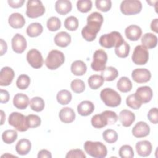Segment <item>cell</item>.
I'll return each mask as SVG.
<instances>
[{
  "label": "cell",
  "mask_w": 158,
  "mask_h": 158,
  "mask_svg": "<svg viewBox=\"0 0 158 158\" xmlns=\"http://www.w3.org/2000/svg\"><path fill=\"white\" fill-rule=\"evenodd\" d=\"M31 142L28 139L25 138L20 139L15 146L16 152L21 156H25L28 154V152L31 150Z\"/></svg>",
  "instance_id": "cell-27"
},
{
  "label": "cell",
  "mask_w": 158,
  "mask_h": 158,
  "mask_svg": "<svg viewBox=\"0 0 158 158\" xmlns=\"http://www.w3.org/2000/svg\"><path fill=\"white\" fill-rule=\"evenodd\" d=\"M136 151L141 157H148L152 152V144L147 140L138 141L136 144Z\"/></svg>",
  "instance_id": "cell-19"
},
{
  "label": "cell",
  "mask_w": 158,
  "mask_h": 158,
  "mask_svg": "<svg viewBox=\"0 0 158 158\" xmlns=\"http://www.w3.org/2000/svg\"><path fill=\"white\" fill-rule=\"evenodd\" d=\"M17 138V133L14 130H5L2 134V141L7 144L13 143Z\"/></svg>",
  "instance_id": "cell-37"
},
{
  "label": "cell",
  "mask_w": 158,
  "mask_h": 158,
  "mask_svg": "<svg viewBox=\"0 0 158 158\" xmlns=\"http://www.w3.org/2000/svg\"><path fill=\"white\" fill-rule=\"evenodd\" d=\"M86 155L81 149H74L70 150L66 154V158H86Z\"/></svg>",
  "instance_id": "cell-48"
},
{
  "label": "cell",
  "mask_w": 158,
  "mask_h": 158,
  "mask_svg": "<svg viewBox=\"0 0 158 158\" xmlns=\"http://www.w3.org/2000/svg\"><path fill=\"white\" fill-rule=\"evenodd\" d=\"M118 153L119 156L122 158H132L134 156V151L132 147L128 144L122 146Z\"/></svg>",
  "instance_id": "cell-45"
},
{
  "label": "cell",
  "mask_w": 158,
  "mask_h": 158,
  "mask_svg": "<svg viewBox=\"0 0 158 158\" xmlns=\"http://www.w3.org/2000/svg\"><path fill=\"white\" fill-rule=\"evenodd\" d=\"M64 27L69 31H75L78 27V20L75 16H69L64 21Z\"/></svg>",
  "instance_id": "cell-41"
},
{
  "label": "cell",
  "mask_w": 158,
  "mask_h": 158,
  "mask_svg": "<svg viewBox=\"0 0 158 158\" xmlns=\"http://www.w3.org/2000/svg\"><path fill=\"white\" fill-rule=\"evenodd\" d=\"M15 76L13 69L9 67H4L0 71V85L1 86H9L11 84Z\"/></svg>",
  "instance_id": "cell-17"
},
{
  "label": "cell",
  "mask_w": 158,
  "mask_h": 158,
  "mask_svg": "<svg viewBox=\"0 0 158 158\" xmlns=\"http://www.w3.org/2000/svg\"><path fill=\"white\" fill-rule=\"evenodd\" d=\"M118 118L122 126L128 127H130L135 122V115L129 110L123 109L120 111Z\"/></svg>",
  "instance_id": "cell-20"
},
{
  "label": "cell",
  "mask_w": 158,
  "mask_h": 158,
  "mask_svg": "<svg viewBox=\"0 0 158 158\" xmlns=\"http://www.w3.org/2000/svg\"><path fill=\"white\" fill-rule=\"evenodd\" d=\"M142 45L147 49H152L157 46V37L151 33H146L141 38Z\"/></svg>",
  "instance_id": "cell-28"
},
{
  "label": "cell",
  "mask_w": 158,
  "mask_h": 158,
  "mask_svg": "<svg viewBox=\"0 0 158 158\" xmlns=\"http://www.w3.org/2000/svg\"><path fill=\"white\" fill-rule=\"evenodd\" d=\"M118 89L122 93H127L132 89L133 85L131 80L127 77H122L117 83Z\"/></svg>",
  "instance_id": "cell-32"
},
{
  "label": "cell",
  "mask_w": 158,
  "mask_h": 158,
  "mask_svg": "<svg viewBox=\"0 0 158 158\" xmlns=\"http://www.w3.org/2000/svg\"><path fill=\"white\" fill-rule=\"evenodd\" d=\"M38 158H51V153L46 149H41L38 152Z\"/></svg>",
  "instance_id": "cell-52"
},
{
  "label": "cell",
  "mask_w": 158,
  "mask_h": 158,
  "mask_svg": "<svg viewBox=\"0 0 158 158\" xmlns=\"http://www.w3.org/2000/svg\"><path fill=\"white\" fill-rule=\"evenodd\" d=\"M83 147L86 152L94 158H104L107 154L106 146L101 142L86 141Z\"/></svg>",
  "instance_id": "cell-3"
},
{
  "label": "cell",
  "mask_w": 158,
  "mask_h": 158,
  "mask_svg": "<svg viewBox=\"0 0 158 158\" xmlns=\"http://www.w3.org/2000/svg\"><path fill=\"white\" fill-rule=\"evenodd\" d=\"M7 2L10 7H11L12 8L17 9V8L21 7L23 6V3L25 2V1L24 0H15V1L8 0Z\"/></svg>",
  "instance_id": "cell-51"
},
{
  "label": "cell",
  "mask_w": 158,
  "mask_h": 158,
  "mask_svg": "<svg viewBox=\"0 0 158 158\" xmlns=\"http://www.w3.org/2000/svg\"><path fill=\"white\" fill-rule=\"evenodd\" d=\"M8 122L10 125L20 132L26 131L29 128L26 116L17 112H13L9 115Z\"/></svg>",
  "instance_id": "cell-7"
},
{
  "label": "cell",
  "mask_w": 158,
  "mask_h": 158,
  "mask_svg": "<svg viewBox=\"0 0 158 158\" xmlns=\"http://www.w3.org/2000/svg\"><path fill=\"white\" fill-rule=\"evenodd\" d=\"M28 64L34 69H40L43 65V58L41 52L36 49L29 50L27 54Z\"/></svg>",
  "instance_id": "cell-12"
},
{
  "label": "cell",
  "mask_w": 158,
  "mask_h": 158,
  "mask_svg": "<svg viewBox=\"0 0 158 158\" xmlns=\"http://www.w3.org/2000/svg\"><path fill=\"white\" fill-rule=\"evenodd\" d=\"M131 77L136 83H144L150 80L151 78V73L147 69L139 68L132 71Z\"/></svg>",
  "instance_id": "cell-13"
},
{
  "label": "cell",
  "mask_w": 158,
  "mask_h": 158,
  "mask_svg": "<svg viewBox=\"0 0 158 158\" xmlns=\"http://www.w3.org/2000/svg\"><path fill=\"white\" fill-rule=\"evenodd\" d=\"M29 104V98L25 94L17 93L13 98V104L17 109L20 110L25 109Z\"/></svg>",
  "instance_id": "cell-22"
},
{
  "label": "cell",
  "mask_w": 158,
  "mask_h": 158,
  "mask_svg": "<svg viewBox=\"0 0 158 158\" xmlns=\"http://www.w3.org/2000/svg\"><path fill=\"white\" fill-rule=\"evenodd\" d=\"M131 132L135 138H144L149 135L150 133V127L146 122L140 121L136 123L133 127Z\"/></svg>",
  "instance_id": "cell-16"
},
{
  "label": "cell",
  "mask_w": 158,
  "mask_h": 158,
  "mask_svg": "<svg viewBox=\"0 0 158 158\" xmlns=\"http://www.w3.org/2000/svg\"><path fill=\"white\" fill-rule=\"evenodd\" d=\"M9 25L13 28L18 29L22 28L25 24V20L23 16L18 12L12 13L8 19Z\"/></svg>",
  "instance_id": "cell-21"
},
{
  "label": "cell",
  "mask_w": 158,
  "mask_h": 158,
  "mask_svg": "<svg viewBox=\"0 0 158 158\" xmlns=\"http://www.w3.org/2000/svg\"><path fill=\"white\" fill-rule=\"evenodd\" d=\"M71 42V36L66 31H60L57 33L54 37L55 44L59 47L65 48Z\"/></svg>",
  "instance_id": "cell-24"
},
{
  "label": "cell",
  "mask_w": 158,
  "mask_h": 158,
  "mask_svg": "<svg viewBox=\"0 0 158 158\" xmlns=\"http://www.w3.org/2000/svg\"><path fill=\"white\" fill-rule=\"evenodd\" d=\"M47 28L51 31H56L58 30L61 27L60 20L55 16L51 17L46 23Z\"/></svg>",
  "instance_id": "cell-42"
},
{
  "label": "cell",
  "mask_w": 158,
  "mask_h": 158,
  "mask_svg": "<svg viewBox=\"0 0 158 158\" xmlns=\"http://www.w3.org/2000/svg\"><path fill=\"white\" fill-rule=\"evenodd\" d=\"M9 92L3 89H0V102L3 104V103H6L9 101Z\"/></svg>",
  "instance_id": "cell-50"
},
{
  "label": "cell",
  "mask_w": 158,
  "mask_h": 158,
  "mask_svg": "<svg viewBox=\"0 0 158 158\" xmlns=\"http://www.w3.org/2000/svg\"><path fill=\"white\" fill-rule=\"evenodd\" d=\"M126 104L127 106L135 110L139 109L142 105V103L136 96L135 93L130 94L127 97Z\"/></svg>",
  "instance_id": "cell-40"
},
{
  "label": "cell",
  "mask_w": 158,
  "mask_h": 158,
  "mask_svg": "<svg viewBox=\"0 0 158 158\" xmlns=\"http://www.w3.org/2000/svg\"><path fill=\"white\" fill-rule=\"evenodd\" d=\"M124 40L118 31H114L110 33L104 34L99 38V44L105 48H112L120 45Z\"/></svg>",
  "instance_id": "cell-5"
},
{
  "label": "cell",
  "mask_w": 158,
  "mask_h": 158,
  "mask_svg": "<svg viewBox=\"0 0 158 158\" xmlns=\"http://www.w3.org/2000/svg\"><path fill=\"white\" fill-rule=\"evenodd\" d=\"M1 125H3V123H4V120H5V118H6V115H5V114L4 113V111L3 110H1Z\"/></svg>",
  "instance_id": "cell-55"
},
{
  "label": "cell",
  "mask_w": 158,
  "mask_h": 158,
  "mask_svg": "<svg viewBox=\"0 0 158 158\" xmlns=\"http://www.w3.org/2000/svg\"><path fill=\"white\" fill-rule=\"evenodd\" d=\"M70 70L74 75L81 76L86 73L87 67L83 61L78 60L72 62L70 67Z\"/></svg>",
  "instance_id": "cell-29"
},
{
  "label": "cell",
  "mask_w": 158,
  "mask_h": 158,
  "mask_svg": "<svg viewBox=\"0 0 158 158\" xmlns=\"http://www.w3.org/2000/svg\"><path fill=\"white\" fill-rule=\"evenodd\" d=\"M59 117L61 122L64 123H70L75 119V113L72 108L66 107L59 111Z\"/></svg>",
  "instance_id": "cell-23"
},
{
  "label": "cell",
  "mask_w": 158,
  "mask_h": 158,
  "mask_svg": "<svg viewBox=\"0 0 158 158\" xmlns=\"http://www.w3.org/2000/svg\"><path fill=\"white\" fill-rule=\"evenodd\" d=\"M100 98L104 104L110 107L118 106L121 103L120 95L110 88H106L100 93Z\"/></svg>",
  "instance_id": "cell-4"
},
{
  "label": "cell",
  "mask_w": 158,
  "mask_h": 158,
  "mask_svg": "<svg viewBox=\"0 0 158 158\" xmlns=\"http://www.w3.org/2000/svg\"><path fill=\"white\" fill-rule=\"evenodd\" d=\"M45 7L41 1L29 0L27 2L26 15L31 19L38 18L44 14Z\"/></svg>",
  "instance_id": "cell-9"
},
{
  "label": "cell",
  "mask_w": 158,
  "mask_h": 158,
  "mask_svg": "<svg viewBox=\"0 0 158 158\" xmlns=\"http://www.w3.org/2000/svg\"><path fill=\"white\" fill-rule=\"evenodd\" d=\"M30 106L33 111L39 112L44 109L45 104L43 98L41 97L36 96L31 99L30 101Z\"/></svg>",
  "instance_id": "cell-35"
},
{
  "label": "cell",
  "mask_w": 158,
  "mask_h": 158,
  "mask_svg": "<svg viewBox=\"0 0 158 158\" xmlns=\"http://www.w3.org/2000/svg\"><path fill=\"white\" fill-rule=\"evenodd\" d=\"M0 46H1L0 55L2 56L7 52V43L3 39H0Z\"/></svg>",
  "instance_id": "cell-53"
},
{
  "label": "cell",
  "mask_w": 158,
  "mask_h": 158,
  "mask_svg": "<svg viewBox=\"0 0 158 158\" xmlns=\"http://www.w3.org/2000/svg\"><path fill=\"white\" fill-rule=\"evenodd\" d=\"M102 138L107 143L112 144L117 141L118 134L114 130L107 129L102 133Z\"/></svg>",
  "instance_id": "cell-38"
},
{
  "label": "cell",
  "mask_w": 158,
  "mask_h": 158,
  "mask_svg": "<svg viewBox=\"0 0 158 158\" xmlns=\"http://www.w3.org/2000/svg\"><path fill=\"white\" fill-rule=\"evenodd\" d=\"M135 95L142 104H145L151 101L153 96V92L151 87L143 86L137 88Z\"/></svg>",
  "instance_id": "cell-15"
},
{
  "label": "cell",
  "mask_w": 158,
  "mask_h": 158,
  "mask_svg": "<svg viewBox=\"0 0 158 158\" xmlns=\"http://www.w3.org/2000/svg\"><path fill=\"white\" fill-rule=\"evenodd\" d=\"M125 34L127 39L132 41H136L141 38L142 30L136 25H130L125 28Z\"/></svg>",
  "instance_id": "cell-18"
},
{
  "label": "cell",
  "mask_w": 158,
  "mask_h": 158,
  "mask_svg": "<svg viewBox=\"0 0 158 158\" xmlns=\"http://www.w3.org/2000/svg\"><path fill=\"white\" fill-rule=\"evenodd\" d=\"M11 44L12 50L17 54H21L23 52L27 46L26 39L23 35L19 33H16L13 36Z\"/></svg>",
  "instance_id": "cell-14"
},
{
  "label": "cell",
  "mask_w": 158,
  "mask_h": 158,
  "mask_svg": "<svg viewBox=\"0 0 158 158\" xmlns=\"http://www.w3.org/2000/svg\"><path fill=\"white\" fill-rule=\"evenodd\" d=\"M107 61V53L102 49H98L93 54L91 67L94 71H102L106 68Z\"/></svg>",
  "instance_id": "cell-10"
},
{
  "label": "cell",
  "mask_w": 158,
  "mask_h": 158,
  "mask_svg": "<svg viewBox=\"0 0 158 158\" xmlns=\"http://www.w3.org/2000/svg\"><path fill=\"white\" fill-rule=\"evenodd\" d=\"M103 23L102 14L98 12L90 14L87 17V24L81 30V35L84 40L87 41H94Z\"/></svg>",
  "instance_id": "cell-1"
},
{
  "label": "cell",
  "mask_w": 158,
  "mask_h": 158,
  "mask_svg": "<svg viewBox=\"0 0 158 158\" xmlns=\"http://www.w3.org/2000/svg\"><path fill=\"white\" fill-rule=\"evenodd\" d=\"M96 8L103 12H108L112 7V1L110 0H96L95 1Z\"/></svg>",
  "instance_id": "cell-46"
},
{
  "label": "cell",
  "mask_w": 158,
  "mask_h": 158,
  "mask_svg": "<svg viewBox=\"0 0 158 158\" xmlns=\"http://www.w3.org/2000/svg\"><path fill=\"white\" fill-rule=\"evenodd\" d=\"M26 117L28 128H34L39 127L41 125V120L38 115L35 114H30L26 116Z\"/></svg>",
  "instance_id": "cell-47"
},
{
  "label": "cell",
  "mask_w": 158,
  "mask_h": 158,
  "mask_svg": "<svg viewBox=\"0 0 158 158\" xmlns=\"http://www.w3.org/2000/svg\"><path fill=\"white\" fill-rule=\"evenodd\" d=\"M120 9L124 15H135L141 11L142 4L138 0H124L120 4Z\"/></svg>",
  "instance_id": "cell-8"
},
{
  "label": "cell",
  "mask_w": 158,
  "mask_h": 158,
  "mask_svg": "<svg viewBox=\"0 0 158 158\" xmlns=\"http://www.w3.org/2000/svg\"><path fill=\"white\" fill-rule=\"evenodd\" d=\"M92 6L91 0H79L77 2V9L82 13H86L91 10Z\"/></svg>",
  "instance_id": "cell-44"
},
{
  "label": "cell",
  "mask_w": 158,
  "mask_h": 158,
  "mask_svg": "<svg viewBox=\"0 0 158 158\" xmlns=\"http://www.w3.org/2000/svg\"><path fill=\"white\" fill-rule=\"evenodd\" d=\"M72 8V3L69 0H58L55 3V9L60 15H66Z\"/></svg>",
  "instance_id": "cell-26"
},
{
  "label": "cell",
  "mask_w": 158,
  "mask_h": 158,
  "mask_svg": "<svg viewBox=\"0 0 158 158\" xmlns=\"http://www.w3.org/2000/svg\"><path fill=\"white\" fill-rule=\"evenodd\" d=\"M65 62V56L60 51L51 50L45 60V65L49 70H56L60 67Z\"/></svg>",
  "instance_id": "cell-6"
},
{
  "label": "cell",
  "mask_w": 158,
  "mask_h": 158,
  "mask_svg": "<svg viewBox=\"0 0 158 158\" xmlns=\"http://www.w3.org/2000/svg\"><path fill=\"white\" fill-rule=\"evenodd\" d=\"M151 29L155 33H158V19H155L152 20L151 23Z\"/></svg>",
  "instance_id": "cell-54"
},
{
  "label": "cell",
  "mask_w": 158,
  "mask_h": 158,
  "mask_svg": "<svg viewBox=\"0 0 158 158\" xmlns=\"http://www.w3.org/2000/svg\"><path fill=\"white\" fill-rule=\"evenodd\" d=\"M101 74L105 81H111L117 78L118 76V72L116 68L109 66L102 70Z\"/></svg>",
  "instance_id": "cell-30"
},
{
  "label": "cell",
  "mask_w": 158,
  "mask_h": 158,
  "mask_svg": "<svg viewBox=\"0 0 158 158\" xmlns=\"http://www.w3.org/2000/svg\"><path fill=\"white\" fill-rule=\"evenodd\" d=\"M70 88L75 93H81L85 89V84L80 79H74L71 81Z\"/></svg>",
  "instance_id": "cell-43"
},
{
  "label": "cell",
  "mask_w": 158,
  "mask_h": 158,
  "mask_svg": "<svg viewBox=\"0 0 158 158\" xmlns=\"http://www.w3.org/2000/svg\"><path fill=\"white\" fill-rule=\"evenodd\" d=\"M43 31V26L41 23L34 22L30 23L27 28V34L28 36L34 38L40 36Z\"/></svg>",
  "instance_id": "cell-31"
},
{
  "label": "cell",
  "mask_w": 158,
  "mask_h": 158,
  "mask_svg": "<svg viewBox=\"0 0 158 158\" xmlns=\"http://www.w3.org/2000/svg\"><path fill=\"white\" fill-rule=\"evenodd\" d=\"M118 116L112 110H105L101 114L93 115L91 120L92 126L95 128H102L107 125H113L117 122Z\"/></svg>",
  "instance_id": "cell-2"
},
{
  "label": "cell",
  "mask_w": 158,
  "mask_h": 158,
  "mask_svg": "<svg viewBox=\"0 0 158 158\" xmlns=\"http://www.w3.org/2000/svg\"><path fill=\"white\" fill-rule=\"evenodd\" d=\"M94 110V104L89 101H83L77 106V112L81 116L89 115Z\"/></svg>",
  "instance_id": "cell-25"
},
{
  "label": "cell",
  "mask_w": 158,
  "mask_h": 158,
  "mask_svg": "<svg viewBox=\"0 0 158 158\" xmlns=\"http://www.w3.org/2000/svg\"><path fill=\"white\" fill-rule=\"evenodd\" d=\"M30 84V78L26 74L20 75L16 81L17 87L20 89H26Z\"/></svg>",
  "instance_id": "cell-39"
},
{
  "label": "cell",
  "mask_w": 158,
  "mask_h": 158,
  "mask_svg": "<svg viewBox=\"0 0 158 158\" xmlns=\"http://www.w3.org/2000/svg\"><path fill=\"white\" fill-rule=\"evenodd\" d=\"M72 94L67 89H62L59 91L56 96L57 102L61 105H67L72 100Z\"/></svg>",
  "instance_id": "cell-34"
},
{
  "label": "cell",
  "mask_w": 158,
  "mask_h": 158,
  "mask_svg": "<svg viewBox=\"0 0 158 158\" xmlns=\"http://www.w3.org/2000/svg\"><path fill=\"white\" fill-rule=\"evenodd\" d=\"M104 80L101 75H93L88 79V83L89 88L92 89H97L99 88L104 83Z\"/></svg>",
  "instance_id": "cell-33"
},
{
  "label": "cell",
  "mask_w": 158,
  "mask_h": 158,
  "mask_svg": "<svg viewBox=\"0 0 158 158\" xmlns=\"http://www.w3.org/2000/svg\"><path fill=\"white\" fill-rule=\"evenodd\" d=\"M131 59L136 65H145L149 60V52L148 49L143 45L136 46L134 49Z\"/></svg>",
  "instance_id": "cell-11"
},
{
  "label": "cell",
  "mask_w": 158,
  "mask_h": 158,
  "mask_svg": "<svg viewBox=\"0 0 158 158\" xmlns=\"http://www.w3.org/2000/svg\"><path fill=\"white\" fill-rule=\"evenodd\" d=\"M130 46L126 42L123 41L120 45L115 48V53L118 57L125 58L127 57L130 52Z\"/></svg>",
  "instance_id": "cell-36"
},
{
  "label": "cell",
  "mask_w": 158,
  "mask_h": 158,
  "mask_svg": "<svg viewBox=\"0 0 158 158\" xmlns=\"http://www.w3.org/2000/svg\"><path fill=\"white\" fill-rule=\"evenodd\" d=\"M148 118L149 120L154 124H157L158 123V110L157 107H154L151 109L147 114Z\"/></svg>",
  "instance_id": "cell-49"
}]
</instances>
